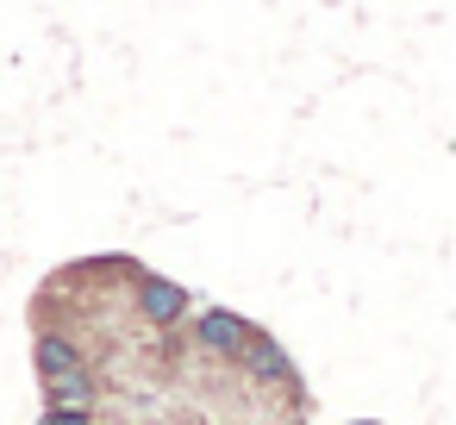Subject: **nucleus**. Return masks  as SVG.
I'll list each match as a JSON object with an SVG mask.
<instances>
[{"label":"nucleus","instance_id":"1","mask_svg":"<svg viewBox=\"0 0 456 425\" xmlns=\"http://www.w3.org/2000/svg\"><path fill=\"white\" fill-rule=\"evenodd\" d=\"M194 331H200L207 350H225V356H232V350H250V325H244L238 313H200Z\"/></svg>","mask_w":456,"mask_h":425},{"label":"nucleus","instance_id":"2","mask_svg":"<svg viewBox=\"0 0 456 425\" xmlns=\"http://www.w3.org/2000/svg\"><path fill=\"white\" fill-rule=\"evenodd\" d=\"M182 306H188V300H182V288H175V282H144V313H151L157 325L182 319Z\"/></svg>","mask_w":456,"mask_h":425},{"label":"nucleus","instance_id":"3","mask_svg":"<svg viewBox=\"0 0 456 425\" xmlns=\"http://www.w3.org/2000/svg\"><path fill=\"white\" fill-rule=\"evenodd\" d=\"M38 369H45V381H57V375H76L82 356H76L69 338H45V344H38Z\"/></svg>","mask_w":456,"mask_h":425},{"label":"nucleus","instance_id":"4","mask_svg":"<svg viewBox=\"0 0 456 425\" xmlns=\"http://www.w3.org/2000/svg\"><path fill=\"white\" fill-rule=\"evenodd\" d=\"M88 400H94V388L82 381V369H76V375H57V381H51V406H63V413H82Z\"/></svg>","mask_w":456,"mask_h":425},{"label":"nucleus","instance_id":"5","mask_svg":"<svg viewBox=\"0 0 456 425\" xmlns=\"http://www.w3.org/2000/svg\"><path fill=\"white\" fill-rule=\"evenodd\" d=\"M250 350H256V369H263L269 381H288V363H281V350H275V344H256V338H250Z\"/></svg>","mask_w":456,"mask_h":425},{"label":"nucleus","instance_id":"6","mask_svg":"<svg viewBox=\"0 0 456 425\" xmlns=\"http://www.w3.org/2000/svg\"><path fill=\"white\" fill-rule=\"evenodd\" d=\"M51 425H88V413H63V419H51Z\"/></svg>","mask_w":456,"mask_h":425}]
</instances>
